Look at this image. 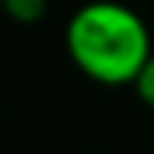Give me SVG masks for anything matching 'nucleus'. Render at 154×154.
Wrapping results in <instances>:
<instances>
[{"instance_id": "f257e3e1", "label": "nucleus", "mask_w": 154, "mask_h": 154, "mask_svg": "<svg viewBox=\"0 0 154 154\" xmlns=\"http://www.w3.org/2000/svg\"><path fill=\"white\" fill-rule=\"evenodd\" d=\"M64 48L80 74L96 84L125 87L154 51L151 32L132 7L119 0H90L67 19Z\"/></svg>"}, {"instance_id": "f03ea898", "label": "nucleus", "mask_w": 154, "mask_h": 154, "mask_svg": "<svg viewBox=\"0 0 154 154\" xmlns=\"http://www.w3.org/2000/svg\"><path fill=\"white\" fill-rule=\"evenodd\" d=\"M10 19H16L23 26H32L48 13V0H0Z\"/></svg>"}, {"instance_id": "7ed1b4c3", "label": "nucleus", "mask_w": 154, "mask_h": 154, "mask_svg": "<svg viewBox=\"0 0 154 154\" xmlns=\"http://www.w3.org/2000/svg\"><path fill=\"white\" fill-rule=\"evenodd\" d=\"M135 93L141 96V103H148L154 109V51L148 55V61H144V67L138 71V77H135Z\"/></svg>"}]
</instances>
